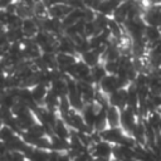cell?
Wrapping results in <instances>:
<instances>
[{
  "mask_svg": "<svg viewBox=\"0 0 161 161\" xmlns=\"http://www.w3.org/2000/svg\"><path fill=\"white\" fill-rule=\"evenodd\" d=\"M80 114H82V118H83L84 125H86L89 130L93 131V126H94V122H96L97 112L93 109L92 104H87V106L83 108V111L80 112Z\"/></svg>",
  "mask_w": 161,
  "mask_h": 161,
  "instance_id": "obj_16",
  "label": "cell"
},
{
  "mask_svg": "<svg viewBox=\"0 0 161 161\" xmlns=\"http://www.w3.org/2000/svg\"><path fill=\"white\" fill-rule=\"evenodd\" d=\"M158 9H160V11H161V3L158 4Z\"/></svg>",
  "mask_w": 161,
  "mask_h": 161,
  "instance_id": "obj_26",
  "label": "cell"
},
{
  "mask_svg": "<svg viewBox=\"0 0 161 161\" xmlns=\"http://www.w3.org/2000/svg\"><path fill=\"white\" fill-rule=\"evenodd\" d=\"M93 161H111L109 158H94Z\"/></svg>",
  "mask_w": 161,
  "mask_h": 161,
  "instance_id": "obj_24",
  "label": "cell"
},
{
  "mask_svg": "<svg viewBox=\"0 0 161 161\" xmlns=\"http://www.w3.org/2000/svg\"><path fill=\"white\" fill-rule=\"evenodd\" d=\"M130 158H135V151L122 145H114L112 150V158L114 161H127Z\"/></svg>",
  "mask_w": 161,
  "mask_h": 161,
  "instance_id": "obj_9",
  "label": "cell"
},
{
  "mask_svg": "<svg viewBox=\"0 0 161 161\" xmlns=\"http://www.w3.org/2000/svg\"><path fill=\"white\" fill-rule=\"evenodd\" d=\"M108 104L111 107H116L119 111L125 109L127 107V93L125 89H118L108 96Z\"/></svg>",
  "mask_w": 161,
  "mask_h": 161,
  "instance_id": "obj_8",
  "label": "cell"
},
{
  "mask_svg": "<svg viewBox=\"0 0 161 161\" xmlns=\"http://www.w3.org/2000/svg\"><path fill=\"white\" fill-rule=\"evenodd\" d=\"M146 26H156L161 28V11L158 5H148L143 9L141 15Z\"/></svg>",
  "mask_w": 161,
  "mask_h": 161,
  "instance_id": "obj_3",
  "label": "cell"
},
{
  "mask_svg": "<svg viewBox=\"0 0 161 161\" xmlns=\"http://www.w3.org/2000/svg\"><path fill=\"white\" fill-rule=\"evenodd\" d=\"M48 92H49V87L45 84H42V83L35 84L34 87L30 88L33 101L38 107H43V103H44V99H45Z\"/></svg>",
  "mask_w": 161,
  "mask_h": 161,
  "instance_id": "obj_10",
  "label": "cell"
},
{
  "mask_svg": "<svg viewBox=\"0 0 161 161\" xmlns=\"http://www.w3.org/2000/svg\"><path fill=\"white\" fill-rule=\"evenodd\" d=\"M97 89H98L99 92H102L104 96L108 97L111 93H113V92H116V91H118V89H122V88H121L119 80H118V78H117L116 75H109V74H107V75L99 82V84L97 86Z\"/></svg>",
  "mask_w": 161,
  "mask_h": 161,
  "instance_id": "obj_5",
  "label": "cell"
},
{
  "mask_svg": "<svg viewBox=\"0 0 161 161\" xmlns=\"http://www.w3.org/2000/svg\"><path fill=\"white\" fill-rule=\"evenodd\" d=\"M55 59H57V65L58 69L63 73L64 70H67L69 67L74 65L78 62V57L77 55H70V54H63V53H57L55 54Z\"/></svg>",
  "mask_w": 161,
  "mask_h": 161,
  "instance_id": "obj_11",
  "label": "cell"
},
{
  "mask_svg": "<svg viewBox=\"0 0 161 161\" xmlns=\"http://www.w3.org/2000/svg\"><path fill=\"white\" fill-rule=\"evenodd\" d=\"M16 135H19L18 132H15L10 126L8 125H3L0 128V141L4 143H8L9 141H11Z\"/></svg>",
  "mask_w": 161,
  "mask_h": 161,
  "instance_id": "obj_19",
  "label": "cell"
},
{
  "mask_svg": "<svg viewBox=\"0 0 161 161\" xmlns=\"http://www.w3.org/2000/svg\"><path fill=\"white\" fill-rule=\"evenodd\" d=\"M102 64H103V67H104L107 74H109V75H116V74L118 73V69H119V63H118V60H116V62H102Z\"/></svg>",
  "mask_w": 161,
  "mask_h": 161,
  "instance_id": "obj_22",
  "label": "cell"
},
{
  "mask_svg": "<svg viewBox=\"0 0 161 161\" xmlns=\"http://www.w3.org/2000/svg\"><path fill=\"white\" fill-rule=\"evenodd\" d=\"M137 122H138V114L135 111H132L128 107H126L125 109L121 111V125H119V127L123 130V132L126 135L131 136V133H132L135 126L137 125Z\"/></svg>",
  "mask_w": 161,
  "mask_h": 161,
  "instance_id": "obj_2",
  "label": "cell"
},
{
  "mask_svg": "<svg viewBox=\"0 0 161 161\" xmlns=\"http://www.w3.org/2000/svg\"><path fill=\"white\" fill-rule=\"evenodd\" d=\"M4 161H29L21 151H8L3 157Z\"/></svg>",
  "mask_w": 161,
  "mask_h": 161,
  "instance_id": "obj_21",
  "label": "cell"
},
{
  "mask_svg": "<svg viewBox=\"0 0 161 161\" xmlns=\"http://www.w3.org/2000/svg\"><path fill=\"white\" fill-rule=\"evenodd\" d=\"M20 29H21L25 39H34L35 35L39 33L40 26L35 18H29V19H24L21 21Z\"/></svg>",
  "mask_w": 161,
  "mask_h": 161,
  "instance_id": "obj_7",
  "label": "cell"
},
{
  "mask_svg": "<svg viewBox=\"0 0 161 161\" xmlns=\"http://www.w3.org/2000/svg\"><path fill=\"white\" fill-rule=\"evenodd\" d=\"M126 133L123 132V130L121 127H117V128L108 127L107 130H104L103 132L99 133V137H101L102 141H106V142H108V143L114 146V145H119L121 143V141H122Z\"/></svg>",
  "mask_w": 161,
  "mask_h": 161,
  "instance_id": "obj_6",
  "label": "cell"
},
{
  "mask_svg": "<svg viewBox=\"0 0 161 161\" xmlns=\"http://www.w3.org/2000/svg\"><path fill=\"white\" fill-rule=\"evenodd\" d=\"M3 125H4V122H3L1 119H0V128H1V126H3Z\"/></svg>",
  "mask_w": 161,
  "mask_h": 161,
  "instance_id": "obj_25",
  "label": "cell"
},
{
  "mask_svg": "<svg viewBox=\"0 0 161 161\" xmlns=\"http://www.w3.org/2000/svg\"><path fill=\"white\" fill-rule=\"evenodd\" d=\"M112 150H113V145L101 140V141L93 143V146L88 151L91 152L93 158H109L111 160L112 158Z\"/></svg>",
  "mask_w": 161,
  "mask_h": 161,
  "instance_id": "obj_4",
  "label": "cell"
},
{
  "mask_svg": "<svg viewBox=\"0 0 161 161\" xmlns=\"http://www.w3.org/2000/svg\"><path fill=\"white\" fill-rule=\"evenodd\" d=\"M58 161H73V158L70 157V155L68 152H62Z\"/></svg>",
  "mask_w": 161,
  "mask_h": 161,
  "instance_id": "obj_23",
  "label": "cell"
},
{
  "mask_svg": "<svg viewBox=\"0 0 161 161\" xmlns=\"http://www.w3.org/2000/svg\"><path fill=\"white\" fill-rule=\"evenodd\" d=\"M70 150L69 141L58 138L55 136H50V151H57V152H68Z\"/></svg>",
  "mask_w": 161,
  "mask_h": 161,
  "instance_id": "obj_17",
  "label": "cell"
},
{
  "mask_svg": "<svg viewBox=\"0 0 161 161\" xmlns=\"http://www.w3.org/2000/svg\"><path fill=\"white\" fill-rule=\"evenodd\" d=\"M111 161H114V160H111Z\"/></svg>",
  "mask_w": 161,
  "mask_h": 161,
  "instance_id": "obj_28",
  "label": "cell"
},
{
  "mask_svg": "<svg viewBox=\"0 0 161 161\" xmlns=\"http://www.w3.org/2000/svg\"><path fill=\"white\" fill-rule=\"evenodd\" d=\"M52 132H53V136L58 137V138H62V140H69L70 137V133H72V130L69 128V126L59 117L55 122V125L53 126L52 128Z\"/></svg>",
  "mask_w": 161,
  "mask_h": 161,
  "instance_id": "obj_12",
  "label": "cell"
},
{
  "mask_svg": "<svg viewBox=\"0 0 161 161\" xmlns=\"http://www.w3.org/2000/svg\"><path fill=\"white\" fill-rule=\"evenodd\" d=\"M122 26H123L127 36L131 40H136V39L143 38L146 24L143 23L142 18H137V19H133V20H126Z\"/></svg>",
  "mask_w": 161,
  "mask_h": 161,
  "instance_id": "obj_1",
  "label": "cell"
},
{
  "mask_svg": "<svg viewBox=\"0 0 161 161\" xmlns=\"http://www.w3.org/2000/svg\"><path fill=\"white\" fill-rule=\"evenodd\" d=\"M91 75H92V78H93V80H94V84H96V87H97V86L99 84V82L107 75V72H106L103 64L101 63V64H98V65L91 68Z\"/></svg>",
  "mask_w": 161,
  "mask_h": 161,
  "instance_id": "obj_18",
  "label": "cell"
},
{
  "mask_svg": "<svg viewBox=\"0 0 161 161\" xmlns=\"http://www.w3.org/2000/svg\"><path fill=\"white\" fill-rule=\"evenodd\" d=\"M49 152L48 150H40V148H33L31 153L29 155V161H48L49 160Z\"/></svg>",
  "mask_w": 161,
  "mask_h": 161,
  "instance_id": "obj_20",
  "label": "cell"
},
{
  "mask_svg": "<svg viewBox=\"0 0 161 161\" xmlns=\"http://www.w3.org/2000/svg\"><path fill=\"white\" fill-rule=\"evenodd\" d=\"M122 1H114V0H108V1H99L98 9H97V14H102L104 16L111 18L113 11L121 5Z\"/></svg>",
  "mask_w": 161,
  "mask_h": 161,
  "instance_id": "obj_14",
  "label": "cell"
},
{
  "mask_svg": "<svg viewBox=\"0 0 161 161\" xmlns=\"http://www.w3.org/2000/svg\"><path fill=\"white\" fill-rule=\"evenodd\" d=\"M80 60L84 63V64H87L89 68H93V67H96V65H98V64H101L102 63V57H101V54L98 53V52H96V50H88V52H86L84 54H82L80 57Z\"/></svg>",
  "mask_w": 161,
  "mask_h": 161,
  "instance_id": "obj_15",
  "label": "cell"
},
{
  "mask_svg": "<svg viewBox=\"0 0 161 161\" xmlns=\"http://www.w3.org/2000/svg\"><path fill=\"white\" fill-rule=\"evenodd\" d=\"M106 118H107L108 127L117 128L121 125V111L116 107L108 106V108L106 109Z\"/></svg>",
  "mask_w": 161,
  "mask_h": 161,
  "instance_id": "obj_13",
  "label": "cell"
},
{
  "mask_svg": "<svg viewBox=\"0 0 161 161\" xmlns=\"http://www.w3.org/2000/svg\"><path fill=\"white\" fill-rule=\"evenodd\" d=\"M158 112H160V113H161V109H160V111H158Z\"/></svg>",
  "mask_w": 161,
  "mask_h": 161,
  "instance_id": "obj_27",
  "label": "cell"
}]
</instances>
